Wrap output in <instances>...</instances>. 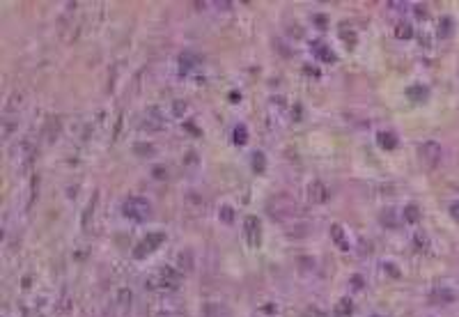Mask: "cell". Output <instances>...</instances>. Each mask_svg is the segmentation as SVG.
<instances>
[{"instance_id": "cell-3", "label": "cell", "mask_w": 459, "mask_h": 317, "mask_svg": "<svg viewBox=\"0 0 459 317\" xmlns=\"http://www.w3.org/2000/svg\"><path fill=\"white\" fill-rule=\"evenodd\" d=\"M418 154H420V161H423L425 168L434 170V168L441 163L443 150H441V145L436 143V140H425V143L418 147Z\"/></svg>"}, {"instance_id": "cell-23", "label": "cell", "mask_w": 459, "mask_h": 317, "mask_svg": "<svg viewBox=\"0 0 459 317\" xmlns=\"http://www.w3.org/2000/svg\"><path fill=\"white\" fill-rule=\"evenodd\" d=\"M133 150H136V154H138V156H152V154H154V145H145V143H140V145H136Z\"/></svg>"}, {"instance_id": "cell-16", "label": "cell", "mask_w": 459, "mask_h": 317, "mask_svg": "<svg viewBox=\"0 0 459 317\" xmlns=\"http://www.w3.org/2000/svg\"><path fill=\"white\" fill-rule=\"evenodd\" d=\"M439 37H441V39H446V37H450L453 35V18L450 16H443L441 21H439Z\"/></svg>"}, {"instance_id": "cell-31", "label": "cell", "mask_w": 459, "mask_h": 317, "mask_svg": "<svg viewBox=\"0 0 459 317\" xmlns=\"http://www.w3.org/2000/svg\"><path fill=\"white\" fill-rule=\"evenodd\" d=\"M315 21L319 23L317 28H326V16H315Z\"/></svg>"}, {"instance_id": "cell-28", "label": "cell", "mask_w": 459, "mask_h": 317, "mask_svg": "<svg viewBox=\"0 0 459 317\" xmlns=\"http://www.w3.org/2000/svg\"><path fill=\"white\" fill-rule=\"evenodd\" d=\"M186 108L188 106H186L184 102H175V117H179L182 113H186Z\"/></svg>"}, {"instance_id": "cell-22", "label": "cell", "mask_w": 459, "mask_h": 317, "mask_svg": "<svg viewBox=\"0 0 459 317\" xmlns=\"http://www.w3.org/2000/svg\"><path fill=\"white\" fill-rule=\"evenodd\" d=\"M96 200H99V193H94V198H92V200H90V205H88V210H85V216H83V225H85V227H88V223H90V214H94Z\"/></svg>"}, {"instance_id": "cell-20", "label": "cell", "mask_w": 459, "mask_h": 317, "mask_svg": "<svg viewBox=\"0 0 459 317\" xmlns=\"http://www.w3.org/2000/svg\"><path fill=\"white\" fill-rule=\"evenodd\" d=\"M340 37L347 42V46H349V48L356 46V32H354V30L347 32V25H342V28H340Z\"/></svg>"}, {"instance_id": "cell-24", "label": "cell", "mask_w": 459, "mask_h": 317, "mask_svg": "<svg viewBox=\"0 0 459 317\" xmlns=\"http://www.w3.org/2000/svg\"><path fill=\"white\" fill-rule=\"evenodd\" d=\"M131 299H133L131 290H122V292H119V304L122 306H131Z\"/></svg>"}, {"instance_id": "cell-7", "label": "cell", "mask_w": 459, "mask_h": 317, "mask_svg": "<svg viewBox=\"0 0 459 317\" xmlns=\"http://www.w3.org/2000/svg\"><path fill=\"white\" fill-rule=\"evenodd\" d=\"M308 196H310V200L315 205H324L328 198H331V189H328L324 182L317 180V182H312V184L308 186Z\"/></svg>"}, {"instance_id": "cell-25", "label": "cell", "mask_w": 459, "mask_h": 317, "mask_svg": "<svg viewBox=\"0 0 459 317\" xmlns=\"http://www.w3.org/2000/svg\"><path fill=\"white\" fill-rule=\"evenodd\" d=\"M152 177H154V180H166L168 177V170L163 166H156L154 170H152Z\"/></svg>"}, {"instance_id": "cell-2", "label": "cell", "mask_w": 459, "mask_h": 317, "mask_svg": "<svg viewBox=\"0 0 459 317\" xmlns=\"http://www.w3.org/2000/svg\"><path fill=\"white\" fill-rule=\"evenodd\" d=\"M122 214H124L126 218H131V221L143 223V221H147L149 216H152V205H149L145 198L131 196V198H126L124 203H122Z\"/></svg>"}, {"instance_id": "cell-9", "label": "cell", "mask_w": 459, "mask_h": 317, "mask_svg": "<svg viewBox=\"0 0 459 317\" xmlns=\"http://www.w3.org/2000/svg\"><path fill=\"white\" fill-rule=\"evenodd\" d=\"M331 239L335 241V246L340 248V251H349V239H347V234H345V227L342 225H331Z\"/></svg>"}, {"instance_id": "cell-12", "label": "cell", "mask_w": 459, "mask_h": 317, "mask_svg": "<svg viewBox=\"0 0 459 317\" xmlns=\"http://www.w3.org/2000/svg\"><path fill=\"white\" fill-rule=\"evenodd\" d=\"M376 140H379V145H381L383 150H395V147H397V138H395V133H390V131H381Z\"/></svg>"}, {"instance_id": "cell-32", "label": "cell", "mask_w": 459, "mask_h": 317, "mask_svg": "<svg viewBox=\"0 0 459 317\" xmlns=\"http://www.w3.org/2000/svg\"><path fill=\"white\" fill-rule=\"evenodd\" d=\"M372 317H379V315H372Z\"/></svg>"}, {"instance_id": "cell-8", "label": "cell", "mask_w": 459, "mask_h": 317, "mask_svg": "<svg viewBox=\"0 0 459 317\" xmlns=\"http://www.w3.org/2000/svg\"><path fill=\"white\" fill-rule=\"evenodd\" d=\"M310 48H312V53L317 55V60H319V62H328V65H333V62L338 60V58H335V53L331 51V46H326L322 39H315V42L310 44Z\"/></svg>"}, {"instance_id": "cell-15", "label": "cell", "mask_w": 459, "mask_h": 317, "mask_svg": "<svg viewBox=\"0 0 459 317\" xmlns=\"http://www.w3.org/2000/svg\"><path fill=\"white\" fill-rule=\"evenodd\" d=\"M232 143L234 145H246L248 143V129L244 124H237L232 131Z\"/></svg>"}, {"instance_id": "cell-13", "label": "cell", "mask_w": 459, "mask_h": 317, "mask_svg": "<svg viewBox=\"0 0 459 317\" xmlns=\"http://www.w3.org/2000/svg\"><path fill=\"white\" fill-rule=\"evenodd\" d=\"M402 216H404V223H409V225H416V223L420 221V216H423V214H420V210H418L416 205H409V207H404V214H402Z\"/></svg>"}, {"instance_id": "cell-10", "label": "cell", "mask_w": 459, "mask_h": 317, "mask_svg": "<svg viewBox=\"0 0 459 317\" xmlns=\"http://www.w3.org/2000/svg\"><path fill=\"white\" fill-rule=\"evenodd\" d=\"M354 313V301L349 297H342L333 308V317H349Z\"/></svg>"}, {"instance_id": "cell-26", "label": "cell", "mask_w": 459, "mask_h": 317, "mask_svg": "<svg viewBox=\"0 0 459 317\" xmlns=\"http://www.w3.org/2000/svg\"><path fill=\"white\" fill-rule=\"evenodd\" d=\"M416 248H427V234L423 232L416 234Z\"/></svg>"}, {"instance_id": "cell-21", "label": "cell", "mask_w": 459, "mask_h": 317, "mask_svg": "<svg viewBox=\"0 0 459 317\" xmlns=\"http://www.w3.org/2000/svg\"><path fill=\"white\" fill-rule=\"evenodd\" d=\"M218 216H221V221H223V223H227V225H230V223L234 221V210L230 207V205H225V207H221Z\"/></svg>"}, {"instance_id": "cell-29", "label": "cell", "mask_w": 459, "mask_h": 317, "mask_svg": "<svg viewBox=\"0 0 459 317\" xmlns=\"http://www.w3.org/2000/svg\"><path fill=\"white\" fill-rule=\"evenodd\" d=\"M352 285H354V290H363V278H361V276H354Z\"/></svg>"}, {"instance_id": "cell-5", "label": "cell", "mask_w": 459, "mask_h": 317, "mask_svg": "<svg viewBox=\"0 0 459 317\" xmlns=\"http://www.w3.org/2000/svg\"><path fill=\"white\" fill-rule=\"evenodd\" d=\"M244 237H246V241H248L251 248H257V246L262 244V225H260V221H257V216H246Z\"/></svg>"}, {"instance_id": "cell-11", "label": "cell", "mask_w": 459, "mask_h": 317, "mask_svg": "<svg viewBox=\"0 0 459 317\" xmlns=\"http://www.w3.org/2000/svg\"><path fill=\"white\" fill-rule=\"evenodd\" d=\"M395 37H397V39H411L413 25L409 23V21H400V23L395 25Z\"/></svg>"}, {"instance_id": "cell-27", "label": "cell", "mask_w": 459, "mask_h": 317, "mask_svg": "<svg viewBox=\"0 0 459 317\" xmlns=\"http://www.w3.org/2000/svg\"><path fill=\"white\" fill-rule=\"evenodd\" d=\"M305 317H328V315L324 311H319V308H315V306H312V308H308V311H305Z\"/></svg>"}, {"instance_id": "cell-18", "label": "cell", "mask_w": 459, "mask_h": 317, "mask_svg": "<svg viewBox=\"0 0 459 317\" xmlns=\"http://www.w3.org/2000/svg\"><path fill=\"white\" fill-rule=\"evenodd\" d=\"M9 99H12V102H7V106H5L7 113H14V110H18V108L23 106V95H21V92H14Z\"/></svg>"}, {"instance_id": "cell-1", "label": "cell", "mask_w": 459, "mask_h": 317, "mask_svg": "<svg viewBox=\"0 0 459 317\" xmlns=\"http://www.w3.org/2000/svg\"><path fill=\"white\" fill-rule=\"evenodd\" d=\"M179 278H182V274L177 269L166 267V269H159L152 276H147L145 278V287L147 290H175L179 285Z\"/></svg>"}, {"instance_id": "cell-19", "label": "cell", "mask_w": 459, "mask_h": 317, "mask_svg": "<svg viewBox=\"0 0 459 317\" xmlns=\"http://www.w3.org/2000/svg\"><path fill=\"white\" fill-rule=\"evenodd\" d=\"M251 163H253V168H255V173H264V170H267V159H264L262 152H255Z\"/></svg>"}, {"instance_id": "cell-14", "label": "cell", "mask_w": 459, "mask_h": 317, "mask_svg": "<svg viewBox=\"0 0 459 317\" xmlns=\"http://www.w3.org/2000/svg\"><path fill=\"white\" fill-rule=\"evenodd\" d=\"M197 65V58L193 53H182L179 55V69H182V72H191L193 67Z\"/></svg>"}, {"instance_id": "cell-17", "label": "cell", "mask_w": 459, "mask_h": 317, "mask_svg": "<svg viewBox=\"0 0 459 317\" xmlns=\"http://www.w3.org/2000/svg\"><path fill=\"white\" fill-rule=\"evenodd\" d=\"M406 95L411 97L413 102H425V97H427V88H423V85H413V88L406 90Z\"/></svg>"}, {"instance_id": "cell-4", "label": "cell", "mask_w": 459, "mask_h": 317, "mask_svg": "<svg viewBox=\"0 0 459 317\" xmlns=\"http://www.w3.org/2000/svg\"><path fill=\"white\" fill-rule=\"evenodd\" d=\"M166 241V234L163 232H149L147 237H145L140 244L133 248V257H138V260H143V257H147L149 253H154L159 246Z\"/></svg>"}, {"instance_id": "cell-30", "label": "cell", "mask_w": 459, "mask_h": 317, "mask_svg": "<svg viewBox=\"0 0 459 317\" xmlns=\"http://www.w3.org/2000/svg\"><path fill=\"white\" fill-rule=\"evenodd\" d=\"M450 214H453L455 221H459V203H453V205H450Z\"/></svg>"}, {"instance_id": "cell-6", "label": "cell", "mask_w": 459, "mask_h": 317, "mask_svg": "<svg viewBox=\"0 0 459 317\" xmlns=\"http://www.w3.org/2000/svg\"><path fill=\"white\" fill-rule=\"evenodd\" d=\"M163 126H166V117L156 108H149L143 117V129H147V131H161Z\"/></svg>"}]
</instances>
